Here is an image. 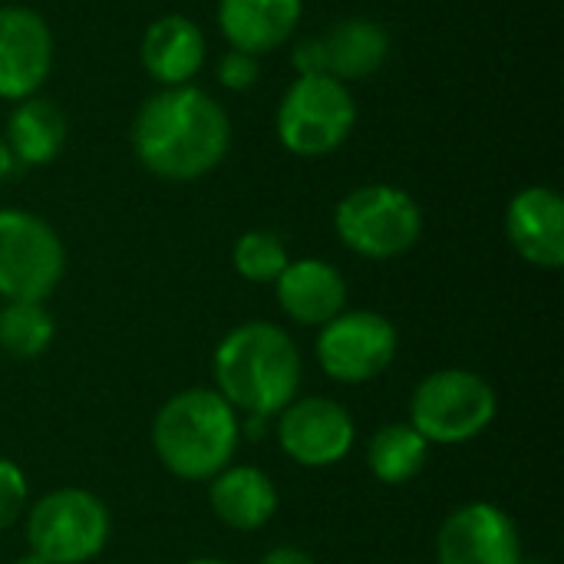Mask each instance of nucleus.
Masks as SVG:
<instances>
[{
	"mask_svg": "<svg viewBox=\"0 0 564 564\" xmlns=\"http://www.w3.org/2000/svg\"><path fill=\"white\" fill-rule=\"evenodd\" d=\"M288 261L291 258H288L284 241L274 231H264V228L245 231L231 248L235 271L251 284H274L281 278V271L288 268Z\"/></svg>",
	"mask_w": 564,
	"mask_h": 564,
	"instance_id": "4be33fe9",
	"label": "nucleus"
},
{
	"mask_svg": "<svg viewBox=\"0 0 564 564\" xmlns=\"http://www.w3.org/2000/svg\"><path fill=\"white\" fill-rule=\"evenodd\" d=\"M304 360L294 337L268 321L231 327L215 347V390L235 413L274 420L301 393Z\"/></svg>",
	"mask_w": 564,
	"mask_h": 564,
	"instance_id": "f03ea898",
	"label": "nucleus"
},
{
	"mask_svg": "<svg viewBox=\"0 0 564 564\" xmlns=\"http://www.w3.org/2000/svg\"><path fill=\"white\" fill-rule=\"evenodd\" d=\"M430 459V443L403 420L380 426L367 443V469L383 486H406L423 473Z\"/></svg>",
	"mask_w": 564,
	"mask_h": 564,
	"instance_id": "aec40b11",
	"label": "nucleus"
},
{
	"mask_svg": "<svg viewBox=\"0 0 564 564\" xmlns=\"http://www.w3.org/2000/svg\"><path fill=\"white\" fill-rule=\"evenodd\" d=\"M258 564H314V558L297 545H274Z\"/></svg>",
	"mask_w": 564,
	"mask_h": 564,
	"instance_id": "393cba45",
	"label": "nucleus"
},
{
	"mask_svg": "<svg viewBox=\"0 0 564 564\" xmlns=\"http://www.w3.org/2000/svg\"><path fill=\"white\" fill-rule=\"evenodd\" d=\"M56 324L36 301H7L0 311V350L17 360H33L53 344Z\"/></svg>",
	"mask_w": 564,
	"mask_h": 564,
	"instance_id": "412c9836",
	"label": "nucleus"
},
{
	"mask_svg": "<svg viewBox=\"0 0 564 564\" xmlns=\"http://www.w3.org/2000/svg\"><path fill=\"white\" fill-rule=\"evenodd\" d=\"M334 231L354 254L370 261H393L413 251L423 238V208L406 188L370 182L337 202Z\"/></svg>",
	"mask_w": 564,
	"mask_h": 564,
	"instance_id": "20e7f679",
	"label": "nucleus"
},
{
	"mask_svg": "<svg viewBox=\"0 0 564 564\" xmlns=\"http://www.w3.org/2000/svg\"><path fill=\"white\" fill-rule=\"evenodd\" d=\"M304 17V0H218V30L231 50L264 56L284 46Z\"/></svg>",
	"mask_w": 564,
	"mask_h": 564,
	"instance_id": "f3484780",
	"label": "nucleus"
},
{
	"mask_svg": "<svg viewBox=\"0 0 564 564\" xmlns=\"http://www.w3.org/2000/svg\"><path fill=\"white\" fill-rule=\"evenodd\" d=\"M390 56V33L370 17L337 20L327 33L304 36L291 50L297 76H334L340 83L370 79Z\"/></svg>",
	"mask_w": 564,
	"mask_h": 564,
	"instance_id": "9d476101",
	"label": "nucleus"
},
{
	"mask_svg": "<svg viewBox=\"0 0 564 564\" xmlns=\"http://www.w3.org/2000/svg\"><path fill=\"white\" fill-rule=\"evenodd\" d=\"M357 423L347 406L330 397H297L278 413V443L284 456L304 469H327L354 449Z\"/></svg>",
	"mask_w": 564,
	"mask_h": 564,
	"instance_id": "9b49d317",
	"label": "nucleus"
},
{
	"mask_svg": "<svg viewBox=\"0 0 564 564\" xmlns=\"http://www.w3.org/2000/svg\"><path fill=\"white\" fill-rule=\"evenodd\" d=\"M112 535V516L99 496L79 486L46 492L26 509V545L50 564L93 562Z\"/></svg>",
	"mask_w": 564,
	"mask_h": 564,
	"instance_id": "0eeeda50",
	"label": "nucleus"
},
{
	"mask_svg": "<svg viewBox=\"0 0 564 564\" xmlns=\"http://www.w3.org/2000/svg\"><path fill=\"white\" fill-rule=\"evenodd\" d=\"M205 33L185 13H165L152 20L139 43V59L145 73L165 86H188L205 66Z\"/></svg>",
	"mask_w": 564,
	"mask_h": 564,
	"instance_id": "dca6fc26",
	"label": "nucleus"
},
{
	"mask_svg": "<svg viewBox=\"0 0 564 564\" xmlns=\"http://www.w3.org/2000/svg\"><path fill=\"white\" fill-rule=\"evenodd\" d=\"M506 238L522 261L542 271L564 264V202L549 185L522 188L506 208Z\"/></svg>",
	"mask_w": 564,
	"mask_h": 564,
	"instance_id": "4468645a",
	"label": "nucleus"
},
{
	"mask_svg": "<svg viewBox=\"0 0 564 564\" xmlns=\"http://www.w3.org/2000/svg\"><path fill=\"white\" fill-rule=\"evenodd\" d=\"M13 155H10V149H7V142H3V132H0V182L13 172Z\"/></svg>",
	"mask_w": 564,
	"mask_h": 564,
	"instance_id": "a878e982",
	"label": "nucleus"
},
{
	"mask_svg": "<svg viewBox=\"0 0 564 564\" xmlns=\"http://www.w3.org/2000/svg\"><path fill=\"white\" fill-rule=\"evenodd\" d=\"M499 400L486 377L449 367L423 377L410 397V426L430 446H463L496 420Z\"/></svg>",
	"mask_w": 564,
	"mask_h": 564,
	"instance_id": "39448f33",
	"label": "nucleus"
},
{
	"mask_svg": "<svg viewBox=\"0 0 564 564\" xmlns=\"http://www.w3.org/2000/svg\"><path fill=\"white\" fill-rule=\"evenodd\" d=\"M53 69V33L33 7H0V99L36 96Z\"/></svg>",
	"mask_w": 564,
	"mask_h": 564,
	"instance_id": "ddd939ff",
	"label": "nucleus"
},
{
	"mask_svg": "<svg viewBox=\"0 0 564 564\" xmlns=\"http://www.w3.org/2000/svg\"><path fill=\"white\" fill-rule=\"evenodd\" d=\"M400 334L377 311H340L317 334L321 370L344 387L377 380L397 360Z\"/></svg>",
	"mask_w": 564,
	"mask_h": 564,
	"instance_id": "1a4fd4ad",
	"label": "nucleus"
},
{
	"mask_svg": "<svg viewBox=\"0 0 564 564\" xmlns=\"http://www.w3.org/2000/svg\"><path fill=\"white\" fill-rule=\"evenodd\" d=\"M274 291L281 311L301 327H324L340 311H347L344 274L321 258L288 261V268L274 281Z\"/></svg>",
	"mask_w": 564,
	"mask_h": 564,
	"instance_id": "2eb2a0df",
	"label": "nucleus"
},
{
	"mask_svg": "<svg viewBox=\"0 0 564 564\" xmlns=\"http://www.w3.org/2000/svg\"><path fill=\"white\" fill-rule=\"evenodd\" d=\"M215 76H218V83H221L225 89L245 93V89H251V86L258 83V76H261V56H251V53H245V50H231V46H228V53H221V59H218V66H215Z\"/></svg>",
	"mask_w": 564,
	"mask_h": 564,
	"instance_id": "b1692460",
	"label": "nucleus"
},
{
	"mask_svg": "<svg viewBox=\"0 0 564 564\" xmlns=\"http://www.w3.org/2000/svg\"><path fill=\"white\" fill-rule=\"evenodd\" d=\"M30 486L17 463L0 459V532H7L26 512Z\"/></svg>",
	"mask_w": 564,
	"mask_h": 564,
	"instance_id": "5701e85b",
	"label": "nucleus"
},
{
	"mask_svg": "<svg viewBox=\"0 0 564 564\" xmlns=\"http://www.w3.org/2000/svg\"><path fill=\"white\" fill-rule=\"evenodd\" d=\"M440 564H522V539L512 516L492 502H466L446 516L436 535Z\"/></svg>",
	"mask_w": 564,
	"mask_h": 564,
	"instance_id": "f8f14e48",
	"label": "nucleus"
},
{
	"mask_svg": "<svg viewBox=\"0 0 564 564\" xmlns=\"http://www.w3.org/2000/svg\"><path fill=\"white\" fill-rule=\"evenodd\" d=\"M357 126V102L334 76H294L274 116L281 145L301 159L334 155Z\"/></svg>",
	"mask_w": 564,
	"mask_h": 564,
	"instance_id": "423d86ee",
	"label": "nucleus"
},
{
	"mask_svg": "<svg viewBox=\"0 0 564 564\" xmlns=\"http://www.w3.org/2000/svg\"><path fill=\"white\" fill-rule=\"evenodd\" d=\"M522 564H545V562H522Z\"/></svg>",
	"mask_w": 564,
	"mask_h": 564,
	"instance_id": "c85d7f7f",
	"label": "nucleus"
},
{
	"mask_svg": "<svg viewBox=\"0 0 564 564\" xmlns=\"http://www.w3.org/2000/svg\"><path fill=\"white\" fill-rule=\"evenodd\" d=\"M185 564H231V562H225V558H192V562H185Z\"/></svg>",
	"mask_w": 564,
	"mask_h": 564,
	"instance_id": "cd10ccee",
	"label": "nucleus"
},
{
	"mask_svg": "<svg viewBox=\"0 0 564 564\" xmlns=\"http://www.w3.org/2000/svg\"><path fill=\"white\" fill-rule=\"evenodd\" d=\"M231 145V119L198 86L152 93L132 119V152L145 172L165 182H195L215 172Z\"/></svg>",
	"mask_w": 564,
	"mask_h": 564,
	"instance_id": "f257e3e1",
	"label": "nucleus"
},
{
	"mask_svg": "<svg viewBox=\"0 0 564 564\" xmlns=\"http://www.w3.org/2000/svg\"><path fill=\"white\" fill-rule=\"evenodd\" d=\"M241 443L238 413L218 390H182L152 420V449L182 482H212L231 466Z\"/></svg>",
	"mask_w": 564,
	"mask_h": 564,
	"instance_id": "7ed1b4c3",
	"label": "nucleus"
},
{
	"mask_svg": "<svg viewBox=\"0 0 564 564\" xmlns=\"http://www.w3.org/2000/svg\"><path fill=\"white\" fill-rule=\"evenodd\" d=\"M66 135H69L66 112L40 93L20 99L10 109L7 129H3V142L13 162H23V165H50L63 152Z\"/></svg>",
	"mask_w": 564,
	"mask_h": 564,
	"instance_id": "6ab92c4d",
	"label": "nucleus"
},
{
	"mask_svg": "<svg viewBox=\"0 0 564 564\" xmlns=\"http://www.w3.org/2000/svg\"><path fill=\"white\" fill-rule=\"evenodd\" d=\"M17 564H50V562H43L40 555H33V552H26L23 558H17Z\"/></svg>",
	"mask_w": 564,
	"mask_h": 564,
	"instance_id": "bb28decb",
	"label": "nucleus"
},
{
	"mask_svg": "<svg viewBox=\"0 0 564 564\" xmlns=\"http://www.w3.org/2000/svg\"><path fill=\"white\" fill-rule=\"evenodd\" d=\"M215 519L235 532H258L278 512V489L258 466H228L208 482Z\"/></svg>",
	"mask_w": 564,
	"mask_h": 564,
	"instance_id": "a211bd4d",
	"label": "nucleus"
},
{
	"mask_svg": "<svg viewBox=\"0 0 564 564\" xmlns=\"http://www.w3.org/2000/svg\"><path fill=\"white\" fill-rule=\"evenodd\" d=\"M66 248L50 221L23 208H0V294L43 304L63 281Z\"/></svg>",
	"mask_w": 564,
	"mask_h": 564,
	"instance_id": "6e6552de",
	"label": "nucleus"
}]
</instances>
